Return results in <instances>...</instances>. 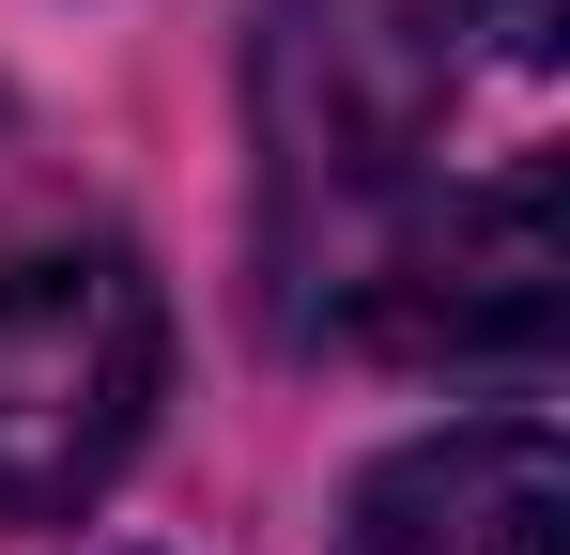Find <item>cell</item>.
I'll return each mask as SVG.
<instances>
[{
	"label": "cell",
	"instance_id": "obj_1",
	"mask_svg": "<svg viewBox=\"0 0 570 555\" xmlns=\"http://www.w3.org/2000/svg\"><path fill=\"white\" fill-rule=\"evenodd\" d=\"M432 201V78L371 0H278L263 16V278L278 340H324L385 232Z\"/></svg>",
	"mask_w": 570,
	"mask_h": 555
},
{
	"label": "cell",
	"instance_id": "obj_2",
	"mask_svg": "<svg viewBox=\"0 0 570 555\" xmlns=\"http://www.w3.org/2000/svg\"><path fill=\"white\" fill-rule=\"evenodd\" d=\"M170 386V309L139 247H16L0 263V525H62L94 509L124 448L155 432Z\"/></svg>",
	"mask_w": 570,
	"mask_h": 555
},
{
	"label": "cell",
	"instance_id": "obj_3",
	"mask_svg": "<svg viewBox=\"0 0 570 555\" xmlns=\"http://www.w3.org/2000/svg\"><path fill=\"white\" fill-rule=\"evenodd\" d=\"M556 171L509 155L493 185H432L401 232H385L355 293L324 309L340 356H401V370H540L556 356Z\"/></svg>",
	"mask_w": 570,
	"mask_h": 555
},
{
	"label": "cell",
	"instance_id": "obj_4",
	"mask_svg": "<svg viewBox=\"0 0 570 555\" xmlns=\"http://www.w3.org/2000/svg\"><path fill=\"white\" fill-rule=\"evenodd\" d=\"M570 463L540 417H448L340 494V555H556Z\"/></svg>",
	"mask_w": 570,
	"mask_h": 555
},
{
	"label": "cell",
	"instance_id": "obj_5",
	"mask_svg": "<svg viewBox=\"0 0 570 555\" xmlns=\"http://www.w3.org/2000/svg\"><path fill=\"white\" fill-rule=\"evenodd\" d=\"M478 16H493V47H509V62H540V47H556V0H478Z\"/></svg>",
	"mask_w": 570,
	"mask_h": 555
}]
</instances>
